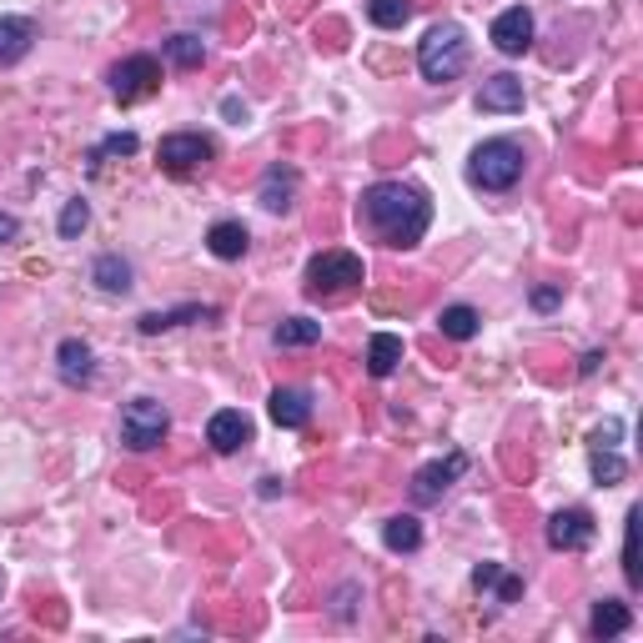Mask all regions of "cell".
Returning <instances> with one entry per match:
<instances>
[{"mask_svg":"<svg viewBox=\"0 0 643 643\" xmlns=\"http://www.w3.org/2000/svg\"><path fill=\"white\" fill-rule=\"evenodd\" d=\"M206 442H212L216 453H237V448H247L251 442V417L237 413V407L212 413V422H206Z\"/></svg>","mask_w":643,"mask_h":643,"instance_id":"obj_11","label":"cell"},{"mask_svg":"<svg viewBox=\"0 0 643 643\" xmlns=\"http://www.w3.org/2000/svg\"><path fill=\"white\" fill-rule=\"evenodd\" d=\"M56 368H60V382H71V387H86L95 377V362H91V347L81 337H66L56 347Z\"/></svg>","mask_w":643,"mask_h":643,"instance_id":"obj_15","label":"cell"},{"mask_svg":"<svg viewBox=\"0 0 643 643\" xmlns=\"http://www.w3.org/2000/svg\"><path fill=\"white\" fill-rule=\"evenodd\" d=\"M106 156H136V136H132V132L106 136V142L91 151V171H101V161H106Z\"/></svg>","mask_w":643,"mask_h":643,"instance_id":"obj_29","label":"cell"},{"mask_svg":"<svg viewBox=\"0 0 643 643\" xmlns=\"http://www.w3.org/2000/svg\"><path fill=\"white\" fill-rule=\"evenodd\" d=\"M216 307H202V302H187V307H171V312H146L136 327H142L146 337L156 332H171V327H187V322H212Z\"/></svg>","mask_w":643,"mask_h":643,"instance_id":"obj_17","label":"cell"},{"mask_svg":"<svg viewBox=\"0 0 643 643\" xmlns=\"http://www.w3.org/2000/svg\"><path fill=\"white\" fill-rule=\"evenodd\" d=\"M312 342H322V322H312V317L277 322V347H312Z\"/></svg>","mask_w":643,"mask_h":643,"instance_id":"obj_23","label":"cell"},{"mask_svg":"<svg viewBox=\"0 0 643 643\" xmlns=\"http://www.w3.org/2000/svg\"><path fill=\"white\" fill-rule=\"evenodd\" d=\"M594 477H598V488H613V483L629 477V467H623V458L613 448H594Z\"/></svg>","mask_w":643,"mask_h":643,"instance_id":"obj_28","label":"cell"},{"mask_svg":"<svg viewBox=\"0 0 643 643\" xmlns=\"http://www.w3.org/2000/svg\"><path fill=\"white\" fill-rule=\"evenodd\" d=\"M206 247H212V257H222V262H241L251 247L247 227L241 222H216L212 232H206Z\"/></svg>","mask_w":643,"mask_h":643,"instance_id":"obj_19","label":"cell"},{"mask_svg":"<svg viewBox=\"0 0 643 643\" xmlns=\"http://www.w3.org/2000/svg\"><path fill=\"white\" fill-rule=\"evenodd\" d=\"M397 362H403V337L397 332H377L368 342V372L372 377H393Z\"/></svg>","mask_w":643,"mask_h":643,"instance_id":"obj_20","label":"cell"},{"mask_svg":"<svg viewBox=\"0 0 643 643\" xmlns=\"http://www.w3.org/2000/svg\"><path fill=\"white\" fill-rule=\"evenodd\" d=\"M156 86H161V60L156 56H126L111 71V95H116L121 106H132V101H142V95H151Z\"/></svg>","mask_w":643,"mask_h":643,"instance_id":"obj_6","label":"cell"},{"mask_svg":"<svg viewBox=\"0 0 643 643\" xmlns=\"http://www.w3.org/2000/svg\"><path fill=\"white\" fill-rule=\"evenodd\" d=\"M477 111H488V116H512V111H523V81L508 71L488 76L483 91H477Z\"/></svg>","mask_w":643,"mask_h":643,"instance_id":"obj_12","label":"cell"},{"mask_svg":"<svg viewBox=\"0 0 643 643\" xmlns=\"http://www.w3.org/2000/svg\"><path fill=\"white\" fill-rule=\"evenodd\" d=\"M167 56H171V66H181V71H196L206 60V46L196 36H171L167 41Z\"/></svg>","mask_w":643,"mask_h":643,"instance_id":"obj_27","label":"cell"},{"mask_svg":"<svg viewBox=\"0 0 643 643\" xmlns=\"http://www.w3.org/2000/svg\"><path fill=\"white\" fill-rule=\"evenodd\" d=\"M467 66V36L458 21H442L432 25L428 36H422V46H417V71L428 76L432 86H448L458 81Z\"/></svg>","mask_w":643,"mask_h":643,"instance_id":"obj_2","label":"cell"},{"mask_svg":"<svg viewBox=\"0 0 643 643\" xmlns=\"http://www.w3.org/2000/svg\"><path fill=\"white\" fill-rule=\"evenodd\" d=\"M15 237H21V222L11 212H0V241H15Z\"/></svg>","mask_w":643,"mask_h":643,"instance_id":"obj_35","label":"cell"},{"mask_svg":"<svg viewBox=\"0 0 643 643\" xmlns=\"http://www.w3.org/2000/svg\"><path fill=\"white\" fill-rule=\"evenodd\" d=\"M629 623H633L629 603H619V598H603V603L594 608V623H588V629H594V639H619Z\"/></svg>","mask_w":643,"mask_h":643,"instance_id":"obj_22","label":"cell"},{"mask_svg":"<svg viewBox=\"0 0 643 643\" xmlns=\"http://www.w3.org/2000/svg\"><path fill=\"white\" fill-rule=\"evenodd\" d=\"M498 563H477V568H473V588H493V584H498Z\"/></svg>","mask_w":643,"mask_h":643,"instance_id":"obj_33","label":"cell"},{"mask_svg":"<svg viewBox=\"0 0 643 643\" xmlns=\"http://www.w3.org/2000/svg\"><path fill=\"white\" fill-rule=\"evenodd\" d=\"M382 543H387L393 553H417L422 549V523H417L413 512H397V518L382 523Z\"/></svg>","mask_w":643,"mask_h":643,"instance_id":"obj_21","label":"cell"},{"mask_svg":"<svg viewBox=\"0 0 643 643\" xmlns=\"http://www.w3.org/2000/svg\"><path fill=\"white\" fill-rule=\"evenodd\" d=\"M619 442V422H603V428L594 432V448H613Z\"/></svg>","mask_w":643,"mask_h":643,"instance_id":"obj_34","label":"cell"},{"mask_svg":"<svg viewBox=\"0 0 643 643\" xmlns=\"http://www.w3.org/2000/svg\"><path fill=\"white\" fill-rule=\"evenodd\" d=\"M368 15L382 31H403L413 21V0H368Z\"/></svg>","mask_w":643,"mask_h":643,"instance_id":"obj_24","label":"cell"},{"mask_svg":"<svg viewBox=\"0 0 643 643\" xmlns=\"http://www.w3.org/2000/svg\"><path fill=\"white\" fill-rule=\"evenodd\" d=\"M86 222H91V206L76 196V202H66V212H60V237H81Z\"/></svg>","mask_w":643,"mask_h":643,"instance_id":"obj_30","label":"cell"},{"mask_svg":"<svg viewBox=\"0 0 643 643\" xmlns=\"http://www.w3.org/2000/svg\"><path fill=\"white\" fill-rule=\"evenodd\" d=\"M31 46H36V21L31 15H0V66L25 60Z\"/></svg>","mask_w":643,"mask_h":643,"instance_id":"obj_13","label":"cell"},{"mask_svg":"<svg viewBox=\"0 0 643 643\" xmlns=\"http://www.w3.org/2000/svg\"><path fill=\"white\" fill-rule=\"evenodd\" d=\"M528 302H533V312H553L563 302V286H533V297Z\"/></svg>","mask_w":643,"mask_h":643,"instance_id":"obj_31","label":"cell"},{"mask_svg":"<svg viewBox=\"0 0 643 643\" xmlns=\"http://www.w3.org/2000/svg\"><path fill=\"white\" fill-rule=\"evenodd\" d=\"M463 467H467L463 453H448V458H438V463L417 467V473H413V503H438L442 493L463 477Z\"/></svg>","mask_w":643,"mask_h":643,"instance_id":"obj_9","label":"cell"},{"mask_svg":"<svg viewBox=\"0 0 643 643\" xmlns=\"http://www.w3.org/2000/svg\"><path fill=\"white\" fill-rule=\"evenodd\" d=\"M362 286V257L352 251H317L307 262V297H342Z\"/></svg>","mask_w":643,"mask_h":643,"instance_id":"obj_4","label":"cell"},{"mask_svg":"<svg viewBox=\"0 0 643 643\" xmlns=\"http://www.w3.org/2000/svg\"><path fill=\"white\" fill-rule=\"evenodd\" d=\"M358 222L377 247L407 251L428 237L432 202H428V191H417L413 181H372L358 202Z\"/></svg>","mask_w":643,"mask_h":643,"instance_id":"obj_1","label":"cell"},{"mask_svg":"<svg viewBox=\"0 0 643 643\" xmlns=\"http://www.w3.org/2000/svg\"><path fill=\"white\" fill-rule=\"evenodd\" d=\"M438 327H442V337H453V342H467V337H477V312L473 307H442V317H438Z\"/></svg>","mask_w":643,"mask_h":643,"instance_id":"obj_25","label":"cell"},{"mask_svg":"<svg viewBox=\"0 0 643 643\" xmlns=\"http://www.w3.org/2000/svg\"><path fill=\"white\" fill-rule=\"evenodd\" d=\"M292 196H297V171L292 167H267L262 187H257V202L267 206V212H292Z\"/></svg>","mask_w":643,"mask_h":643,"instance_id":"obj_14","label":"cell"},{"mask_svg":"<svg viewBox=\"0 0 643 643\" xmlns=\"http://www.w3.org/2000/svg\"><path fill=\"white\" fill-rule=\"evenodd\" d=\"M594 512L588 508H563V512H553L549 518V549L553 553H578V549H588L594 543Z\"/></svg>","mask_w":643,"mask_h":643,"instance_id":"obj_8","label":"cell"},{"mask_svg":"<svg viewBox=\"0 0 643 643\" xmlns=\"http://www.w3.org/2000/svg\"><path fill=\"white\" fill-rule=\"evenodd\" d=\"M493 46H498L503 56H523V50L533 46V11H528V5L503 11L498 21H493Z\"/></svg>","mask_w":643,"mask_h":643,"instance_id":"obj_10","label":"cell"},{"mask_svg":"<svg viewBox=\"0 0 643 643\" xmlns=\"http://www.w3.org/2000/svg\"><path fill=\"white\" fill-rule=\"evenodd\" d=\"M307 417H312V393H302V387H277L272 393L277 428H307Z\"/></svg>","mask_w":643,"mask_h":643,"instance_id":"obj_18","label":"cell"},{"mask_svg":"<svg viewBox=\"0 0 643 643\" xmlns=\"http://www.w3.org/2000/svg\"><path fill=\"white\" fill-rule=\"evenodd\" d=\"M523 167L528 156L518 142H508V136H498V142H483L473 151V161H467V181L483 191H512L518 181H523Z\"/></svg>","mask_w":643,"mask_h":643,"instance_id":"obj_3","label":"cell"},{"mask_svg":"<svg viewBox=\"0 0 643 643\" xmlns=\"http://www.w3.org/2000/svg\"><path fill=\"white\" fill-rule=\"evenodd\" d=\"M216 156V146L206 142V136H196V132H177V136H161V146H156V161L167 171H196V167H206Z\"/></svg>","mask_w":643,"mask_h":643,"instance_id":"obj_7","label":"cell"},{"mask_svg":"<svg viewBox=\"0 0 643 643\" xmlns=\"http://www.w3.org/2000/svg\"><path fill=\"white\" fill-rule=\"evenodd\" d=\"M171 432V413L156 397H136V403H126V413H121V442L132 448V453H151V448H161V438Z\"/></svg>","mask_w":643,"mask_h":643,"instance_id":"obj_5","label":"cell"},{"mask_svg":"<svg viewBox=\"0 0 643 643\" xmlns=\"http://www.w3.org/2000/svg\"><path fill=\"white\" fill-rule=\"evenodd\" d=\"M91 282L101 286V292H111V297H126V292H132V262H126L121 251H101L91 262Z\"/></svg>","mask_w":643,"mask_h":643,"instance_id":"obj_16","label":"cell"},{"mask_svg":"<svg viewBox=\"0 0 643 643\" xmlns=\"http://www.w3.org/2000/svg\"><path fill=\"white\" fill-rule=\"evenodd\" d=\"M498 603H518V598H523V578H508V573H498Z\"/></svg>","mask_w":643,"mask_h":643,"instance_id":"obj_32","label":"cell"},{"mask_svg":"<svg viewBox=\"0 0 643 643\" xmlns=\"http://www.w3.org/2000/svg\"><path fill=\"white\" fill-rule=\"evenodd\" d=\"M222 111H227V116H232V121H247V106H241L237 95H227V101H222Z\"/></svg>","mask_w":643,"mask_h":643,"instance_id":"obj_36","label":"cell"},{"mask_svg":"<svg viewBox=\"0 0 643 643\" xmlns=\"http://www.w3.org/2000/svg\"><path fill=\"white\" fill-rule=\"evenodd\" d=\"M623 578H629L633 588L643 584V568H639V508H629V518H623Z\"/></svg>","mask_w":643,"mask_h":643,"instance_id":"obj_26","label":"cell"}]
</instances>
